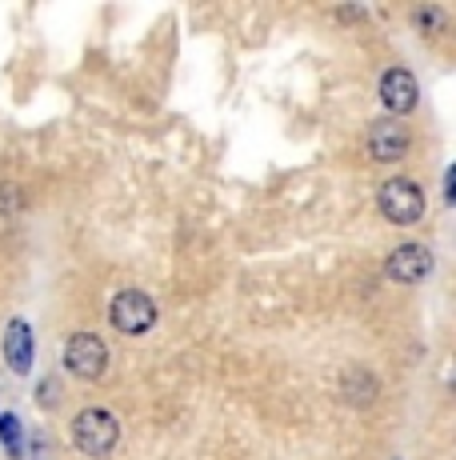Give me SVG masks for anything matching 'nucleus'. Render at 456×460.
Here are the masks:
<instances>
[{
	"instance_id": "obj_9",
	"label": "nucleus",
	"mask_w": 456,
	"mask_h": 460,
	"mask_svg": "<svg viewBox=\"0 0 456 460\" xmlns=\"http://www.w3.org/2000/svg\"><path fill=\"white\" fill-rule=\"evenodd\" d=\"M340 385H345V396H348L353 404H368V401L376 396V376L364 373V368H348Z\"/></svg>"
},
{
	"instance_id": "obj_1",
	"label": "nucleus",
	"mask_w": 456,
	"mask_h": 460,
	"mask_svg": "<svg viewBox=\"0 0 456 460\" xmlns=\"http://www.w3.org/2000/svg\"><path fill=\"white\" fill-rule=\"evenodd\" d=\"M73 440L84 456H109L120 440V424L109 409H84L73 420Z\"/></svg>"
},
{
	"instance_id": "obj_5",
	"label": "nucleus",
	"mask_w": 456,
	"mask_h": 460,
	"mask_svg": "<svg viewBox=\"0 0 456 460\" xmlns=\"http://www.w3.org/2000/svg\"><path fill=\"white\" fill-rule=\"evenodd\" d=\"M408 145H412V137L400 120H376L373 132H368V156H373L376 164L400 161V156L408 153Z\"/></svg>"
},
{
	"instance_id": "obj_3",
	"label": "nucleus",
	"mask_w": 456,
	"mask_h": 460,
	"mask_svg": "<svg viewBox=\"0 0 456 460\" xmlns=\"http://www.w3.org/2000/svg\"><path fill=\"white\" fill-rule=\"evenodd\" d=\"M381 212L392 225H417L425 217V192L405 176H397V181H389L381 189Z\"/></svg>"
},
{
	"instance_id": "obj_6",
	"label": "nucleus",
	"mask_w": 456,
	"mask_h": 460,
	"mask_svg": "<svg viewBox=\"0 0 456 460\" xmlns=\"http://www.w3.org/2000/svg\"><path fill=\"white\" fill-rule=\"evenodd\" d=\"M384 272H389L392 280H400V285H417V280H425L428 272H433V252H428L425 244H400V249L389 252Z\"/></svg>"
},
{
	"instance_id": "obj_8",
	"label": "nucleus",
	"mask_w": 456,
	"mask_h": 460,
	"mask_svg": "<svg viewBox=\"0 0 456 460\" xmlns=\"http://www.w3.org/2000/svg\"><path fill=\"white\" fill-rule=\"evenodd\" d=\"M4 360L16 368V373H29V360H32V332L24 321H13L4 332Z\"/></svg>"
},
{
	"instance_id": "obj_7",
	"label": "nucleus",
	"mask_w": 456,
	"mask_h": 460,
	"mask_svg": "<svg viewBox=\"0 0 456 460\" xmlns=\"http://www.w3.org/2000/svg\"><path fill=\"white\" fill-rule=\"evenodd\" d=\"M417 81H412V73L405 68H389V73L381 76V101L389 112H412L417 109Z\"/></svg>"
},
{
	"instance_id": "obj_4",
	"label": "nucleus",
	"mask_w": 456,
	"mask_h": 460,
	"mask_svg": "<svg viewBox=\"0 0 456 460\" xmlns=\"http://www.w3.org/2000/svg\"><path fill=\"white\" fill-rule=\"evenodd\" d=\"M109 316H112V329L136 336V332H148V329H153L156 305H153V300H148L145 293H136V288H125V293H117V300H112Z\"/></svg>"
},
{
	"instance_id": "obj_2",
	"label": "nucleus",
	"mask_w": 456,
	"mask_h": 460,
	"mask_svg": "<svg viewBox=\"0 0 456 460\" xmlns=\"http://www.w3.org/2000/svg\"><path fill=\"white\" fill-rule=\"evenodd\" d=\"M65 368L73 376H84V380L104 376V368H109V349H104V341H96L92 332L68 336L65 341Z\"/></svg>"
}]
</instances>
